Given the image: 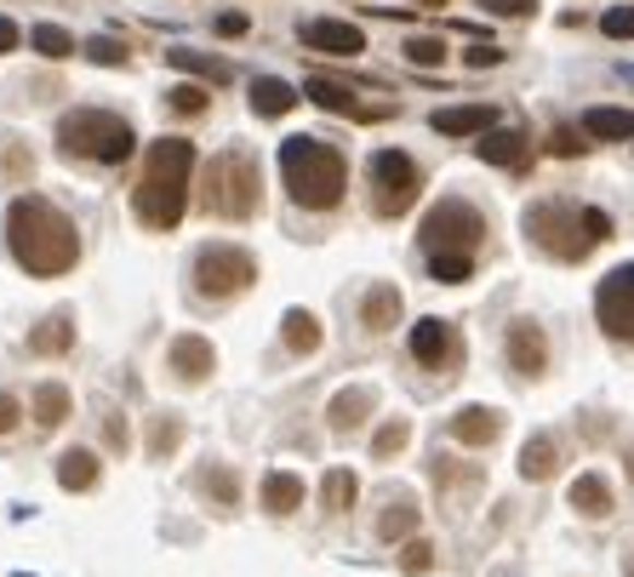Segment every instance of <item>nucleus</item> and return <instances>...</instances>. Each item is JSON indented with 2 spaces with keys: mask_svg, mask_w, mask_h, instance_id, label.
I'll return each mask as SVG.
<instances>
[{
  "mask_svg": "<svg viewBox=\"0 0 634 577\" xmlns=\"http://www.w3.org/2000/svg\"><path fill=\"white\" fill-rule=\"evenodd\" d=\"M7 252L23 274L35 281H58L81 263V229L63 207H52L46 195H17L7 207Z\"/></svg>",
  "mask_w": 634,
  "mask_h": 577,
  "instance_id": "f257e3e1",
  "label": "nucleus"
},
{
  "mask_svg": "<svg viewBox=\"0 0 634 577\" xmlns=\"http://www.w3.org/2000/svg\"><path fill=\"white\" fill-rule=\"evenodd\" d=\"M189 184H195V143L189 138H155L143 155V172L132 184V217L143 229H177L189 212Z\"/></svg>",
  "mask_w": 634,
  "mask_h": 577,
  "instance_id": "f03ea898",
  "label": "nucleus"
},
{
  "mask_svg": "<svg viewBox=\"0 0 634 577\" xmlns=\"http://www.w3.org/2000/svg\"><path fill=\"white\" fill-rule=\"evenodd\" d=\"M281 184L292 195V207L338 212L349 195V161H343V149L320 143V138H286L281 143Z\"/></svg>",
  "mask_w": 634,
  "mask_h": 577,
  "instance_id": "7ed1b4c3",
  "label": "nucleus"
},
{
  "mask_svg": "<svg viewBox=\"0 0 634 577\" xmlns=\"http://www.w3.org/2000/svg\"><path fill=\"white\" fill-rule=\"evenodd\" d=\"M200 207L212 217H230V223H246L258 217L263 207V166L258 155H246V149H218L200 172Z\"/></svg>",
  "mask_w": 634,
  "mask_h": 577,
  "instance_id": "20e7f679",
  "label": "nucleus"
},
{
  "mask_svg": "<svg viewBox=\"0 0 634 577\" xmlns=\"http://www.w3.org/2000/svg\"><path fill=\"white\" fill-rule=\"evenodd\" d=\"M138 132L115 109H69L58 120V155L63 161H92V166H120L132 161Z\"/></svg>",
  "mask_w": 634,
  "mask_h": 577,
  "instance_id": "39448f33",
  "label": "nucleus"
},
{
  "mask_svg": "<svg viewBox=\"0 0 634 577\" xmlns=\"http://www.w3.org/2000/svg\"><path fill=\"white\" fill-rule=\"evenodd\" d=\"M520 223H526V240L554 263H583L600 246L589 229V207H572V200H531Z\"/></svg>",
  "mask_w": 634,
  "mask_h": 577,
  "instance_id": "423d86ee",
  "label": "nucleus"
},
{
  "mask_svg": "<svg viewBox=\"0 0 634 577\" xmlns=\"http://www.w3.org/2000/svg\"><path fill=\"white\" fill-rule=\"evenodd\" d=\"M189 286H195L200 304H230V297L258 286V258H251L246 246H235V240H212V246L195 252Z\"/></svg>",
  "mask_w": 634,
  "mask_h": 577,
  "instance_id": "0eeeda50",
  "label": "nucleus"
},
{
  "mask_svg": "<svg viewBox=\"0 0 634 577\" xmlns=\"http://www.w3.org/2000/svg\"><path fill=\"white\" fill-rule=\"evenodd\" d=\"M480 240H486V217H480L474 200L463 195H441L435 207L423 212L418 223V246H423V258H435V252H480Z\"/></svg>",
  "mask_w": 634,
  "mask_h": 577,
  "instance_id": "6e6552de",
  "label": "nucleus"
},
{
  "mask_svg": "<svg viewBox=\"0 0 634 577\" xmlns=\"http://www.w3.org/2000/svg\"><path fill=\"white\" fill-rule=\"evenodd\" d=\"M366 184H372V212L377 217H406L423 195V166L406 149H377L366 161Z\"/></svg>",
  "mask_w": 634,
  "mask_h": 577,
  "instance_id": "1a4fd4ad",
  "label": "nucleus"
},
{
  "mask_svg": "<svg viewBox=\"0 0 634 577\" xmlns=\"http://www.w3.org/2000/svg\"><path fill=\"white\" fill-rule=\"evenodd\" d=\"M595 320L612 343H634V263H618L595 286Z\"/></svg>",
  "mask_w": 634,
  "mask_h": 577,
  "instance_id": "9d476101",
  "label": "nucleus"
},
{
  "mask_svg": "<svg viewBox=\"0 0 634 577\" xmlns=\"http://www.w3.org/2000/svg\"><path fill=\"white\" fill-rule=\"evenodd\" d=\"M412 361L418 366H428V372H451L463 361V338H458V326L451 320H441V315H428V320H418L412 326Z\"/></svg>",
  "mask_w": 634,
  "mask_h": 577,
  "instance_id": "9b49d317",
  "label": "nucleus"
},
{
  "mask_svg": "<svg viewBox=\"0 0 634 577\" xmlns=\"http://www.w3.org/2000/svg\"><path fill=\"white\" fill-rule=\"evenodd\" d=\"M503 361L515 366V378H543L549 372V332L531 315L509 320V332H503Z\"/></svg>",
  "mask_w": 634,
  "mask_h": 577,
  "instance_id": "f8f14e48",
  "label": "nucleus"
},
{
  "mask_svg": "<svg viewBox=\"0 0 634 577\" xmlns=\"http://www.w3.org/2000/svg\"><path fill=\"white\" fill-rule=\"evenodd\" d=\"M166 366L184 389H200V384H212V372H218V349H212V338L184 332V338L166 343Z\"/></svg>",
  "mask_w": 634,
  "mask_h": 577,
  "instance_id": "ddd939ff",
  "label": "nucleus"
},
{
  "mask_svg": "<svg viewBox=\"0 0 634 577\" xmlns=\"http://www.w3.org/2000/svg\"><path fill=\"white\" fill-rule=\"evenodd\" d=\"M297 40L309 52H326V58H361L366 52V30L361 23H343V17H309L297 30Z\"/></svg>",
  "mask_w": 634,
  "mask_h": 577,
  "instance_id": "4468645a",
  "label": "nucleus"
},
{
  "mask_svg": "<svg viewBox=\"0 0 634 577\" xmlns=\"http://www.w3.org/2000/svg\"><path fill=\"white\" fill-rule=\"evenodd\" d=\"M303 97H309L315 109H332V115H349V120H384L389 115L384 104H361L343 81H326V74H309V81H303Z\"/></svg>",
  "mask_w": 634,
  "mask_h": 577,
  "instance_id": "2eb2a0df",
  "label": "nucleus"
},
{
  "mask_svg": "<svg viewBox=\"0 0 634 577\" xmlns=\"http://www.w3.org/2000/svg\"><path fill=\"white\" fill-rule=\"evenodd\" d=\"M372 412H377V389L372 384H349V389H338L332 400H326V429L354 435V429H366Z\"/></svg>",
  "mask_w": 634,
  "mask_h": 577,
  "instance_id": "dca6fc26",
  "label": "nucleus"
},
{
  "mask_svg": "<svg viewBox=\"0 0 634 577\" xmlns=\"http://www.w3.org/2000/svg\"><path fill=\"white\" fill-rule=\"evenodd\" d=\"M566 504H572V515H577V520H612L618 492H612V481H606L600 469H583L577 481L566 486Z\"/></svg>",
  "mask_w": 634,
  "mask_h": 577,
  "instance_id": "f3484780",
  "label": "nucleus"
},
{
  "mask_svg": "<svg viewBox=\"0 0 634 577\" xmlns=\"http://www.w3.org/2000/svg\"><path fill=\"white\" fill-rule=\"evenodd\" d=\"M400 315H406V297H400L395 281H377V286L361 292V332L384 338V332H395V326H400Z\"/></svg>",
  "mask_w": 634,
  "mask_h": 577,
  "instance_id": "a211bd4d",
  "label": "nucleus"
},
{
  "mask_svg": "<svg viewBox=\"0 0 634 577\" xmlns=\"http://www.w3.org/2000/svg\"><path fill=\"white\" fill-rule=\"evenodd\" d=\"M497 435H503L497 407H458L446 417V440H458V446H492Z\"/></svg>",
  "mask_w": 634,
  "mask_h": 577,
  "instance_id": "6ab92c4d",
  "label": "nucleus"
},
{
  "mask_svg": "<svg viewBox=\"0 0 634 577\" xmlns=\"http://www.w3.org/2000/svg\"><path fill=\"white\" fill-rule=\"evenodd\" d=\"M428 127H435L441 138H486L497 127V109L492 104H451V109L428 115Z\"/></svg>",
  "mask_w": 634,
  "mask_h": 577,
  "instance_id": "aec40b11",
  "label": "nucleus"
},
{
  "mask_svg": "<svg viewBox=\"0 0 634 577\" xmlns=\"http://www.w3.org/2000/svg\"><path fill=\"white\" fill-rule=\"evenodd\" d=\"M297 86L292 81H281V74H258V81H251V92H246V104H251V115L258 120H281V115H292L297 109Z\"/></svg>",
  "mask_w": 634,
  "mask_h": 577,
  "instance_id": "412c9836",
  "label": "nucleus"
},
{
  "mask_svg": "<svg viewBox=\"0 0 634 577\" xmlns=\"http://www.w3.org/2000/svg\"><path fill=\"white\" fill-rule=\"evenodd\" d=\"M474 155L486 161V166H509V172H520L526 155H531V138H526L520 127H492L486 138L474 143Z\"/></svg>",
  "mask_w": 634,
  "mask_h": 577,
  "instance_id": "4be33fe9",
  "label": "nucleus"
},
{
  "mask_svg": "<svg viewBox=\"0 0 634 577\" xmlns=\"http://www.w3.org/2000/svg\"><path fill=\"white\" fill-rule=\"evenodd\" d=\"M258 497H263V515L286 520V515H297V509H303V497H309V486H303V474H292V469H269Z\"/></svg>",
  "mask_w": 634,
  "mask_h": 577,
  "instance_id": "5701e85b",
  "label": "nucleus"
},
{
  "mask_svg": "<svg viewBox=\"0 0 634 577\" xmlns=\"http://www.w3.org/2000/svg\"><path fill=\"white\" fill-rule=\"evenodd\" d=\"M195 486H200V497L218 509V515H235L240 509V469L235 463H207L195 474Z\"/></svg>",
  "mask_w": 634,
  "mask_h": 577,
  "instance_id": "b1692460",
  "label": "nucleus"
},
{
  "mask_svg": "<svg viewBox=\"0 0 634 577\" xmlns=\"http://www.w3.org/2000/svg\"><path fill=\"white\" fill-rule=\"evenodd\" d=\"M69 349H74V315L69 309H52L40 326H30V355L58 361V355H69Z\"/></svg>",
  "mask_w": 634,
  "mask_h": 577,
  "instance_id": "393cba45",
  "label": "nucleus"
},
{
  "mask_svg": "<svg viewBox=\"0 0 634 577\" xmlns=\"http://www.w3.org/2000/svg\"><path fill=\"white\" fill-rule=\"evenodd\" d=\"M166 63L200 74L207 86H230V81H235V63H230V58H218V52H200V46H166Z\"/></svg>",
  "mask_w": 634,
  "mask_h": 577,
  "instance_id": "a878e982",
  "label": "nucleus"
},
{
  "mask_svg": "<svg viewBox=\"0 0 634 577\" xmlns=\"http://www.w3.org/2000/svg\"><path fill=\"white\" fill-rule=\"evenodd\" d=\"M97 481H104V458H97L92 446H69L58 458V486L63 492H92Z\"/></svg>",
  "mask_w": 634,
  "mask_h": 577,
  "instance_id": "bb28decb",
  "label": "nucleus"
},
{
  "mask_svg": "<svg viewBox=\"0 0 634 577\" xmlns=\"http://www.w3.org/2000/svg\"><path fill=\"white\" fill-rule=\"evenodd\" d=\"M418 526H423L418 497L395 492V497H389V509L377 515V538H384V543H412V538H418Z\"/></svg>",
  "mask_w": 634,
  "mask_h": 577,
  "instance_id": "cd10ccee",
  "label": "nucleus"
},
{
  "mask_svg": "<svg viewBox=\"0 0 634 577\" xmlns=\"http://www.w3.org/2000/svg\"><path fill=\"white\" fill-rule=\"evenodd\" d=\"M520 481H531V486H543V481H554V469H561V440L554 435H531L526 446H520Z\"/></svg>",
  "mask_w": 634,
  "mask_h": 577,
  "instance_id": "c85d7f7f",
  "label": "nucleus"
},
{
  "mask_svg": "<svg viewBox=\"0 0 634 577\" xmlns=\"http://www.w3.org/2000/svg\"><path fill=\"white\" fill-rule=\"evenodd\" d=\"M281 343L292 349V355H315V349L326 343L320 315H315V309H286V315H281Z\"/></svg>",
  "mask_w": 634,
  "mask_h": 577,
  "instance_id": "c756f323",
  "label": "nucleus"
},
{
  "mask_svg": "<svg viewBox=\"0 0 634 577\" xmlns=\"http://www.w3.org/2000/svg\"><path fill=\"white\" fill-rule=\"evenodd\" d=\"M354 497H361V474L354 469H326L320 474V509L326 515H349Z\"/></svg>",
  "mask_w": 634,
  "mask_h": 577,
  "instance_id": "7c9ffc66",
  "label": "nucleus"
},
{
  "mask_svg": "<svg viewBox=\"0 0 634 577\" xmlns=\"http://www.w3.org/2000/svg\"><path fill=\"white\" fill-rule=\"evenodd\" d=\"M583 132L600 138V143H623V138H634V109H612V104H600V109L583 115Z\"/></svg>",
  "mask_w": 634,
  "mask_h": 577,
  "instance_id": "2f4dec72",
  "label": "nucleus"
},
{
  "mask_svg": "<svg viewBox=\"0 0 634 577\" xmlns=\"http://www.w3.org/2000/svg\"><path fill=\"white\" fill-rule=\"evenodd\" d=\"M184 435H189V423H184V417L155 412V417H149V435H143V446H149V458H172V451L184 446Z\"/></svg>",
  "mask_w": 634,
  "mask_h": 577,
  "instance_id": "473e14b6",
  "label": "nucleus"
},
{
  "mask_svg": "<svg viewBox=\"0 0 634 577\" xmlns=\"http://www.w3.org/2000/svg\"><path fill=\"white\" fill-rule=\"evenodd\" d=\"M207 109H212V86H200V81H184L166 92V115H177V120H200Z\"/></svg>",
  "mask_w": 634,
  "mask_h": 577,
  "instance_id": "72a5a7b5",
  "label": "nucleus"
},
{
  "mask_svg": "<svg viewBox=\"0 0 634 577\" xmlns=\"http://www.w3.org/2000/svg\"><path fill=\"white\" fill-rule=\"evenodd\" d=\"M30 46H35L40 58H52V63H63V58L81 52V40H74L69 30H58V23H35V30H30Z\"/></svg>",
  "mask_w": 634,
  "mask_h": 577,
  "instance_id": "f704fd0d",
  "label": "nucleus"
},
{
  "mask_svg": "<svg viewBox=\"0 0 634 577\" xmlns=\"http://www.w3.org/2000/svg\"><path fill=\"white\" fill-rule=\"evenodd\" d=\"M69 407H74V400H69L63 384H40L35 389V429H58V423L69 417Z\"/></svg>",
  "mask_w": 634,
  "mask_h": 577,
  "instance_id": "c9c22d12",
  "label": "nucleus"
},
{
  "mask_svg": "<svg viewBox=\"0 0 634 577\" xmlns=\"http://www.w3.org/2000/svg\"><path fill=\"white\" fill-rule=\"evenodd\" d=\"M30 178H35V155H30V143L0 138V184H30Z\"/></svg>",
  "mask_w": 634,
  "mask_h": 577,
  "instance_id": "e433bc0d",
  "label": "nucleus"
},
{
  "mask_svg": "<svg viewBox=\"0 0 634 577\" xmlns=\"http://www.w3.org/2000/svg\"><path fill=\"white\" fill-rule=\"evenodd\" d=\"M406 446H412V417H389L384 429L372 435V458H377V463H395Z\"/></svg>",
  "mask_w": 634,
  "mask_h": 577,
  "instance_id": "4c0bfd02",
  "label": "nucleus"
},
{
  "mask_svg": "<svg viewBox=\"0 0 634 577\" xmlns=\"http://www.w3.org/2000/svg\"><path fill=\"white\" fill-rule=\"evenodd\" d=\"M469 274H474L469 252H435V258H428V281H441V286H463Z\"/></svg>",
  "mask_w": 634,
  "mask_h": 577,
  "instance_id": "58836bf2",
  "label": "nucleus"
},
{
  "mask_svg": "<svg viewBox=\"0 0 634 577\" xmlns=\"http://www.w3.org/2000/svg\"><path fill=\"white\" fill-rule=\"evenodd\" d=\"M406 63L441 69V63H446V40H441V35H412V40H406Z\"/></svg>",
  "mask_w": 634,
  "mask_h": 577,
  "instance_id": "ea45409f",
  "label": "nucleus"
},
{
  "mask_svg": "<svg viewBox=\"0 0 634 577\" xmlns=\"http://www.w3.org/2000/svg\"><path fill=\"white\" fill-rule=\"evenodd\" d=\"M400 572L406 577H428V572H435V543H428V538L400 543Z\"/></svg>",
  "mask_w": 634,
  "mask_h": 577,
  "instance_id": "a19ab883",
  "label": "nucleus"
},
{
  "mask_svg": "<svg viewBox=\"0 0 634 577\" xmlns=\"http://www.w3.org/2000/svg\"><path fill=\"white\" fill-rule=\"evenodd\" d=\"M543 149H549V155H561V161H577L583 149H589V132H577V127H554V132L543 138Z\"/></svg>",
  "mask_w": 634,
  "mask_h": 577,
  "instance_id": "79ce46f5",
  "label": "nucleus"
},
{
  "mask_svg": "<svg viewBox=\"0 0 634 577\" xmlns=\"http://www.w3.org/2000/svg\"><path fill=\"white\" fill-rule=\"evenodd\" d=\"M81 52H86L92 63H109V69H115V63H132V52H126L120 40H109V35H97V40H81Z\"/></svg>",
  "mask_w": 634,
  "mask_h": 577,
  "instance_id": "37998d69",
  "label": "nucleus"
},
{
  "mask_svg": "<svg viewBox=\"0 0 634 577\" xmlns=\"http://www.w3.org/2000/svg\"><path fill=\"white\" fill-rule=\"evenodd\" d=\"M104 446L126 458V446H132V423H126V412H109L104 417Z\"/></svg>",
  "mask_w": 634,
  "mask_h": 577,
  "instance_id": "c03bdc74",
  "label": "nucleus"
},
{
  "mask_svg": "<svg viewBox=\"0 0 634 577\" xmlns=\"http://www.w3.org/2000/svg\"><path fill=\"white\" fill-rule=\"evenodd\" d=\"M600 30L612 35V40H634V7H612L600 17Z\"/></svg>",
  "mask_w": 634,
  "mask_h": 577,
  "instance_id": "a18cd8bd",
  "label": "nucleus"
},
{
  "mask_svg": "<svg viewBox=\"0 0 634 577\" xmlns=\"http://www.w3.org/2000/svg\"><path fill=\"white\" fill-rule=\"evenodd\" d=\"M480 12H492V17H531V12H538V0H480Z\"/></svg>",
  "mask_w": 634,
  "mask_h": 577,
  "instance_id": "49530a36",
  "label": "nucleus"
},
{
  "mask_svg": "<svg viewBox=\"0 0 634 577\" xmlns=\"http://www.w3.org/2000/svg\"><path fill=\"white\" fill-rule=\"evenodd\" d=\"M463 63H469V69H492V63H503V46H492V40H474L469 52H463Z\"/></svg>",
  "mask_w": 634,
  "mask_h": 577,
  "instance_id": "de8ad7c7",
  "label": "nucleus"
},
{
  "mask_svg": "<svg viewBox=\"0 0 634 577\" xmlns=\"http://www.w3.org/2000/svg\"><path fill=\"white\" fill-rule=\"evenodd\" d=\"M17 423H23V400H17V395H7V389H0V435H12Z\"/></svg>",
  "mask_w": 634,
  "mask_h": 577,
  "instance_id": "09e8293b",
  "label": "nucleus"
},
{
  "mask_svg": "<svg viewBox=\"0 0 634 577\" xmlns=\"http://www.w3.org/2000/svg\"><path fill=\"white\" fill-rule=\"evenodd\" d=\"M17 46H23V30H17L12 17H0V58H7V52H17Z\"/></svg>",
  "mask_w": 634,
  "mask_h": 577,
  "instance_id": "8fccbe9b",
  "label": "nucleus"
},
{
  "mask_svg": "<svg viewBox=\"0 0 634 577\" xmlns=\"http://www.w3.org/2000/svg\"><path fill=\"white\" fill-rule=\"evenodd\" d=\"M583 435H589V440H606V435H612V417H583Z\"/></svg>",
  "mask_w": 634,
  "mask_h": 577,
  "instance_id": "3c124183",
  "label": "nucleus"
},
{
  "mask_svg": "<svg viewBox=\"0 0 634 577\" xmlns=\"http://www.w3.org/2000/svg\"><path fill=\"white\" fill-rule=\"evenodd\" d=\"M218 35H246V17L240 12H223L218 17Z\"/></svg>",
  "mask_w": 634,
  "mask_h": 577,
  "instance_id": "603ef678",
  "label": "nucleus"
},
{
  "mask_svg": "<svg viewBox=\"0 0 634 577\" xmlns=\"http://www.w3.org/2000/svg\"><path fill=\"white\" fill-rule=\"evenodd\" d=\"M623 577H634V549H629V555H623Z\"/></svg>",
  "mask_w": 634,
  "mask_h": 577,
  "instance_id": "864d4df0",
  "label": "nucleus"
},
{
  "mask_svg": "<svg viewBox=\"0 0 634 577\" xmlns=\"http://www.w3.org/2000/svg\"><path fill=\"white\" fill-rule=\"evenodd\" d=\"M623 463H629V481H634V446H629V451H623Z\"/></svg>",
  "mask_w": 634,
  "mask_h": 577,
  "instance_id": "5fc2aeb1",
  "label": "nucleus"
},
{
  "mask_svg": "<svg viewBox=\"0 0 634 577\" xmlns=\"http://www.w3.org/2000/svg\"><path fill=\"white\" fill-rule=\"evenodd\" d=\"M418 7H446V0H418Z\"/></svg>",
  "mask_w": 634,
  "mask_h": 577,
  "instance_id": "6e6d98bb",
  "label": "nucleus"
}]
</instances>
